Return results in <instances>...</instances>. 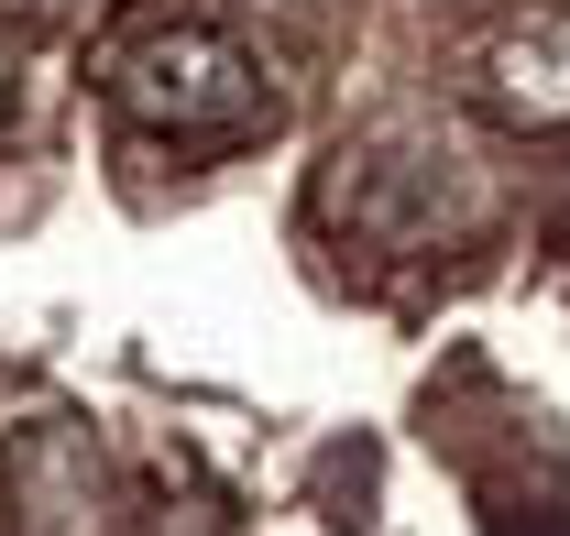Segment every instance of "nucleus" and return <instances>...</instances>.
I'll use <instances>...</instances> for the list:
<instances>
[{"instance_id": "obj_1", "label": "nucleus", "mask_w": 570, "mask_h": 536, "mask_svg": "<svg viewBox=\"0 0 570 536\" xmlns=\"http://www.w3.org/2000/svg\"><path fill=\"white\" fill-rule=\"evenodd\" d=\"M110 110L154 142H242L275 121V88L219 22H142L110 56Z\"/></svg>"}, {"instance_id": "obj_2", "label": "nucleus", "mask_w": 570, "mask_h": 536, "mask_svg": "<svg viewBox=\"0 0 570 536\" xmlns=\"http://www.w3.org/2000/svg\"><path fill=\"white\" fill-rule=\"evenodd\" d=\"M472 110L494 132H570V0L504 22L472 56Z\"/></svg>"}, {"instance_id": "obj_3", "label": "nucleus", "mask_w": 570, "mask_h": 536, "mask_svg": "<svg viewBox=\"0 0 570 536\" xmlns=\"http://www.w3.org/2000/svg\"><path fill=\"white\" fill-rule=\"evenodd\" d=\"M11 11H33V22H88V11H110V0H11Z\"/></svg>"}, {"instance_id": "obj_4", "label": "nucleus", "mask_w": 570, "mask_h": 536, "mask_svg": "<svg viewBox=\"0 0 570 536\" xmlns=\"http://www.w3.org/2000/svg\"><path fill=\"white\" fill-rule=\"evenodd\" d=\"M0 110H11V33H0Z\"/></svg>"}, {"instance_id": "obj_5", "label": "nucleus", "mask_w": 570, "mask_h": 536, "mask_svg": "<svg viewBox=\"0 0 570 536\" xmlns=\"http://www.w3.org/2000/svg\"><path fill=\"white\" fill-rule=\"evenodd\" d=\"M560 241H570V219H560Z\"/></svg>"}]
</instances>
